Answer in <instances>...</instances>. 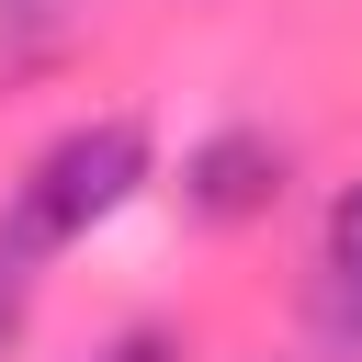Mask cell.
Masks as SVG:
<instances>
[{"mask_svg":"<svg viewBox=\"0 0 362 362\" xmlns=\"http://www.w3.org/2000/svg\"><path fill=\"white\" fill-rule=\"evenodd\" d=\"M147 181H158V136H147L136 113H90V124H68V136H45V147L23 158L0 226L45 260V249H79L90 226H113Z\"/></svg>","mask_w":362,"mask_h":362,"instance_id":"cell-1","label":"cell"},{"mask_svg":"<svg viewBox=\"0 0 362 362\" xmlns=\"http://www.w3.org/2000/svg\"><path fill=\"white\" fill-rule=\"evenodd\" d=\"M283 192H294V147L272 124H215L181 158V215L192 226H272Z\"/></svg>","mask_w":362,"mask_h":362,"instance_id":"cell-2","label":"cell"},{"mask_svg":"<svg viewBox=\"0 0 362 362\" xmlns=\"http://www.w3.org/2000/svg\"><path fill=\"white\" fill-rule=\"evenodd\" d=\"M317 249H328V272H317V283L362 294V181H339V192H328V238H317Z\"/></svg>","mask_w":362,"mask_h":362,"instance_id":"cell-3","label":"cell"},{"mask_svg":"<svg viewBox=\"0 0 362 362\" xmlns=\"http://www.w3.org/2000/svg\"><path fill=\"white\" fill-rule=\"evenodd\" d=\"M23 317H34V249L0 226V351L23 339Z\"/></svg>","mask_w":362,"mask_h":362,"instance_id":"cell-4","label":"cell"},{"mask_svg":"<svg viewBox=\"0 0 362 362\" xmlns=\"http://www.w3.org/2000/svg\"><path fill=\"white\" fill-rule=\"evenodd\" d=\"M102 362H181V328L136 317V328H113V339H102Z\"/></svg>","mask_w":362,"mask_h":362,"instance_id":"cell-5","label":"cell"},{"mask_svg":"<svg viewBox=\"0 0 362 362\" xmlns=\"http://www.w3.org/2000/svg\"><path fill=\"white\" fill-rule=\"evenodd\" d=\"M317 328H328V339H339V351L362 362V294H339V283H317Z\"/></svg>","mask_w":362,"mask_h":362,"instance_id":"cell-6","label":"cell"}]
</instances>
